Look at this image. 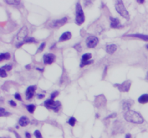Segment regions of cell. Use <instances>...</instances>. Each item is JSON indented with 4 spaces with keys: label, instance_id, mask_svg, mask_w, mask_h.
<instances>
[{
    "label": "cell",
    "instance_id": "obj_1",
    "mask_svg": "<svg viewBox=\"0 0 148 138\" xmlns=\"http://www.w3.org/2000/svg\"><path fill=\"white\" fill-rule=\"evenodd\" d=\"M124 119L131 123H134V124H142L144 122V119L143 117L141 116L140 114L132 111V110H129V111H127L125 114H124Z\"/></svg>",
    "mask_w": 148,
    "mask_h": 138
},
{
    "label": "cell",
    "instance_id": "obj_2",
    "mask_svg": "<svg viewBox=\"0 0 148 138\" xmlns=\"http://www.w3.org/2000/svg\"><path fill=\"white\" fill-rule=\"evenodd\" d=\"M84 22H85V15L80 4L77 2L75 8V22L78 25H80L83 24Z\"/></svg>",
    "mask_w": 148,
    "mask_h": 138
},
{
    "label": "cell",
    "instance_id": "obj_3",
    "mask_svg": "<svg viewBox=\"0 0 148 138\" xmlns=\"http://www.w3.org/2000/svg\"><path fill=\"white\" fill-rule=\"evenodd\" d=\"M115 8L117 11V12L121 15L122 17H124V18L129 20V14L128 12V11L126 10L124 3H123L122 1H116V4H115Z\"/></svg>",
    "mask_w": 148,
    "mask_h": 138
},
{
    "label": "cell",
    "instance_id": "obj_4",
    "mask_svg": "<svg viewBox=\"0 0 148 138\" xmlns=\"http://www.w3.org/2000/svg\"><path fill=\"white\" fill-rule=\"evenodd\" d=\"M28 30L27 28V27L24 26L20 29V31H19V33L17 35V41L19 42L18 44H17V48H20L24 43L26 39V36L28 35Z\"/></svg>",
    "mask_w": 148,
    "mask_h": 138
},
{
    "label": "cell",
    "instance_id": "obj_5",
    "mask_svg": "<svg viewBox=\"0 0 148 138\" xmlns=\"http://www.w3.org/2000/svg\"><path fill=\"white\" fill-rule=\"evenodd\" d=\"M44 106L48 109H53L55 112H57L61 106V103L59 101H55L53 99H48L44 102Z\"/></svg>",
    "mask_w": 148,
    "mask_h": 138
},
{
    "label": "cell",
    "instance_id": "obj_6",
    "mask_svg": "<svg viewBox=\"0 0 148 138\" xmlns=\"http://www.w3.org/2000/svg\"><path fill=\"white\" fill-rule=\"evenodd\" d=\"M92 57V55L90 53H87L82 55V60L80 62V67H83L85 65H89L93 62V61L90 60Z\"/></svg>",
    "mask_w": 148,
    "mask_h": 138
},
{
    "label": "cell",
    "instance_id": "obj_7",
    "mask_svg": "<svg viewBox=\"0 0 148 138\" xmlns=\"http://www.w3.org/2000/svg\"><path fill=\"white\" fill-rule=\"evenodd\" d=\"M98 38L94 36H90L86 39V44L88 48H95L98 43Z\"/></svg>",
    "mask_w": 148,
    "mask_h": 138
},
{
    "label": "cell",
    "instance_id": "obj_8",
    "mask_svg": "<svg viewBox=\"0 0 148 138\" xmlns=\"http://www.w3.org/2000/svg\"><path fill=\"white\" fill-rule=\"evenodd\" d=\"M116 85L121 92H128L130 89L131 81L127 80V81L124 82L121 84H117V85H115V86Z\"/></svg>",
    "mask_w": 148,
    "mask_h": 138
},
{
    "label": "cell",
    "instance_id": "obj_9",
    "mask_svg": "<svg viewBox=\"0 0 148 138\" xmlns=\"http://www.w3.org/2000/svg\"><path fill=\"white\" fill-rule=\"evenodd\" d=\"M67 17H64L61 18L60 20H56L54 21H52L50 24V26L52 27H54V28H59V27H61L62 25H64V24H66L67 22Z\"/></svg>",
    "mask_w": 148,
    "mask_h": 138
},
{
    "label": "cell",
    "instance_id": "obj_10",
    "mask_svg": "<svg viewBox=\"0 0 148 138\" xmlns=\"http://www.w3.org/2000/svg\"><path fill=\"white\" fill-rule=\"evenodd\" d=\"M56 59V56L53 53H47L43 56V62L45 64H51Z\"/></svg>",
    "mask_w": 148,
    "mask_h": 138
},
{
    "label": "cell",
    "instance_id": "obj_11",
    "mask_svg": "<svg viewBox=\"0 0 148 138\" xmlns=\"http://www.w3.org/2000/svg\"><path fill=\"white\" fill-rule=\"evenodd\" d=\"M36 90V85L30 86L27 89V90L26 92V99L27 100H31L33 97Z\"/></svg>",
    "mask_w": 148,
    "mask_h": 138
},
{
    "label": "cell",
    "instance_id": "obj_12",
    "mask_svg": "<svg viewBox=\"0 0 148 138\" xmlns=\"http://www.w3.org/2000/svg\"><path fill=\"white\" fill-rule=\"evenodd\" d=\"M110 20H111V27L112 28H120V27H123L120 25V21L118 18H114L111 17Z\"/></svg>",
    "mask_w": 148,
    "mask_h": 138
},
{
    "label": "cell",
    "instance_id": "obj_13",
    "mask_svg": "<svg viewBox=\"0 0 148 138\" xmlns=\"http://www.w3.org/2000/svg\"><path fill=\"white\" fill-rule=\"evenodd\" d=\"M133 103H134V101H132L131 100H125L122 102V107L125 111H129V109H130Z\"/></svg>",
    "mask_w": 148,
    "mask_h": 138
},
{
    "label": "cell",
    "instance_id": "obj_14",
    "mask_svg": "<svg viewBox=\"0 0 148 138\" xmlns=\"http://www.w3.org/2000/svg\"><path fill=\"white\" fill-rule=\"evenodd\" d=\"M71 38V33L69 31L67 32H65L59 38V41L60 42H62V41H68L69 40L70 38Z\"/></svg>",
    "mask_w": 148,
    "mask_h": 138
},
{
    "label": "cell",
    "instance_id": "obj_15",
    "mask_svg": "<svg viewBox=\"0 0 148 138\" xmlns=\"http://www.w3.org/2000/svg\"><path fill=\"white\" fill-rule=\"evenodd\" d=\"M30 123V120L28 117H22L20 119H19V124L22 127H25L27 126L28 124Z\"/></svg>",
    "mask_w": 148,
    "mask_h": 138
},
{
    "label": "cell",
    "instance_id": "obj_16",
    "mask_svg": "<svg viewBox=\"0 0 148 138\" xmlns=\"http://www.w3.org/2000/svg\"><path fill=\"white\" fill-rule=\"evenodd\" d=\"M117 49V46L115 44H110L106 46V51L110 54H113Z\"/></svg>",
    "mask_w": 148,
    "mask_h": 138
},
{
    "label": "cell",
    "instance_id": "obj_17",
    "mask_svg": "<svg viewBox=\"0 0 148 138\" xmlns=\"http://www.w3.org/2000/svg\"><path fill=\"white\" fill-rule=\"evenodd\" d=\"M128 36H132V37H134V38H140L144 41H148V36L147 35H144V34H139V33H136V34H131L129 35Z\"/></svg>",
    "mask_w": 148,
    "mask_h": 138
},
{
    "label": "cell",
    "instance_id": "obj_18",
    "mask_svg": "<svg viewBox=\"0 0 148 138\" xmlns=\"http://www.w3.org/2000/svg\"><path fill=\"white\" fill-rule=\"evenodd\" d=\"M138 101L139 103L142 104H145L148 103V94H143L139 98H138Z\"/></svg>",
    "mask_w": 148,
    "mask_h": 138
},
{
    "label": "cell",
    "instance_id": "obj_19",
    "mask_svg": "<svg viewBox=\"0 0 148 138\" xmlns=\"http://www.w3.org/2000/svg\"><path fill=\"white\" fill-rule=\"evenodd\" d=\"M10 59V54L9 53H2L0 54V62H2L3 60H7Z\"/></svg>",
    "mask_w": 148,
    "mask_h": 138
},
{
    "label": "cell",
    "instance_id": "obj_20",
    "mask_svg": "<svg viewBox=\"0 0 148 138\" xmlns=\"http://www.w3.org/2000/svg\"><path fill=\"white\" fill-rule=\"evenodd\" d=\"M36 109V106L33 105V104H30V105H28L27 106V110L31 114H33L35 111Z\"/></svg>",
    "mask_w": 148,
    "mask_h": 138
},
{
    "label": "cell",
    "instance_id": "obj_21",
    "mask_svg": "<svg viewBox=\"0 0 148 138\" xmlns=\"http://www.w3.org/2000/svg\"><path fill=\"white\" fill-rule=\"evenodd\" d=\"M9 115H10V114L7 112L5 110V108H0V116L4 117V116H9Z\"/></svg>",
    "mask_w": 148,
    "mask_h": 138
},
{
    "label": "cell",
    "instance_id": "obj_22",
    "mask_svg": "<svg viewBox=\"0 0 148 138\" xmlns=\"http://www.w3.org/2000/svg\"><path fill=\"white\" fill-rule=\"evenodd\" d=\"M68 123L71 125V126H75V123H76V119L75 118H74V117H71L69 121H68Z\"/></svg>",
    "mask_w": 148,
    "mask_h": 138
},
{
    "label": "cell",
    "instance_id": "obj_23",
    "mask_svg": "<svg viewBox=\"0 0 148 138\" xmlns=\"http://www.w3.org/2000/svg\"><path fill=\"white\" fill-rule=\"evenodd\" d=\"M12 67L11 65H9V64L5 65V66H3V67H1V69H4V70H5V71H10V70L12 69Z\"/></svg>",
    "mask_w": 148,
    "mask_h": 138
},
{
    "label": "cell",
    "instance_id": "obj_24",
    "mask_svg": "<svg viewBox=\"0 0 148 138\" xmlns=\"http://www.w3.org/2000/svg\"><path fill=\"white\" fill-rule=\"evenodd\" d=\"M36 42V39L33 38H28L26 39V41H25V43H35Z\"/></svg>",
    "mask_w": 148,
    "mask_h": 138
},
{
    "label": "cell",
    "instance_id": "obj_25",
    "mask_svg": "<svg viewBox=\"0 0 148 138\" xmlns=\"http://www.w3.org/2000/svg\"><path fill=\"white\" fill-rule=\"evenodd\" d=\"M34 135H35V137H36V138H43V137H42V135H41L40 131H38V130H36V131L34 132Z\"/></svg>",
    "mask_w": 148,
    "mask_h": 138
},
{
    "label": "cell",
    "instance_id": "obj_26",
    "mask_svg": "<svg viewBox=\"0 0 148 138\" xmlns=\"http://www.w3.org/2000/svg\"><path fill=\"white\" fill-rule=\"evenodd\" d=\"M0 76H1V77H5L7 76V72L5 70L2 69H0Z\"/></svg>",
    "mask_w": 148,
    "mask_h": 138
},
{
    "label": "cell",
    "instance_id": "obj_27",
    "mask_svg": "<svg viewBox=\"0 0 148 138\" xmlns=\"http://www.w3.org/2000/svg\"><path fill=\"white\" fill-rule=\"evenodd\" d=\"M45 46H46V43H42L41 44V46H39V48H38L37 53H38V52H41V51L43 50V48H45Z\"/></svg>",
    "mask_w": 148,
    "mask_h": 138
},
{
    "label": "cell",
    "instance_id": "obj_28",
    "mask_svg": "<svg viewBox=\"0 0 148 138\" xmlns=\"http://www.w3.org/2000/svg\"><path fill=\"white\" fill-rule=\"evenodd\" d=\"M6 2H7V4H10V5H18L20 2V1H14V0H12V1H6Z\"/></svg>",
    "mask_w": 148,
    "mask_h": 138
},
{
    "label": "cell",
    "instance_id": "obj_29",
    "mask_svg": "<svg viewBox=\"0 0 148 138\" xmlns=\"http://www.w3.org/2000/svg\"><path fill=\"white\" fill-rule=\"evenodd\" d=\"M58 95H59V92L58 91H55V92L52 93L51 95V99H53L54 100Z\"/></svg>",
    "mask_w": 148,
    "mask_h": 138
},
{
    "label": "cell",
    "instance_id": "obj_30",
    "mask_svg": "<svg viewBox=\"0 0 148 138\" xmlns=\"http://www.w3.org/2000/svg\"><path fill=\"white\" fill-rule=\"evenodd\" d=\"M15 99H17V100H18V101H22V98H21V96L19 94V93H15Z\"/></svg>",
    "mask_w": 148,
    "mask_h": 138
},
{
    "label": "cell",
    "instance_id": "obj_31",
    "mask_svg": "<svg viewBox=\"0 0 148 138\" xmlns=\"http://www.w3.org/2000/svg\"><path fill=\"white\" fill-rule=\"evenodd\" d=\"M9 103H10V106H14V107H15V106H17L16 103H15V101H13L12 100H10V101H9Z\"/></svg>",
    "mask_w": 148,
    "mask_h": 138
},
{
    "label": "cell",
    "instance_id": "obj_32",
    "mask_svg": "<svg viewBox=\"0 0 148 138\" xmlns=\"http://www.w3.org/2000/svg\"><path fill=\"white\" fill-rule=\"evenodd\" d=\"M37 97H38V99H42V98H43L45 97V96L43 94H38Z\"/></svg>",
    "mask_w": 148,
    "mask_h": 138
},
{
    "label": "cell",
    "instance_id": "obj_33",
    "mask_svg": "<svg viewBox=\"0 0 148 138\" xmlns=\"http://www.w3.org/2000/svg\"><path fill=\"white\" fill-rule=\"evenodd\" d=\"M26 138H31V134H30L29 132H26Z\"/></svg>",
    "mask_w": 148,
    "mask_h": 138
},
{
    "label": "cell",
    "instance_id": "obj_34",
    "mask_svg": "<svg viewBox=\"0 0 148 138\" xmlns=\"http://www.w3.org/2000/svg\"><path fill=\"white\" fill-rule=\"evenodd\" d=\"M116 117V114H111V116L108 117V118H113V117Z\"/></svg>",
    "mask_w": 148,
    "mask_h": 138
},
{
    "label": "cell",
    "instance_id": "obj_35",
    "mask_svg": "<svg viewBox=\"0 0 148 138\" xmlns=\"http://www.w3.org/2000/svg\"><path fill=\"white\" fill-rule=\"evenodd\" d=\"M126 138H132L131 134H127L126 135Z\"/></svg>",
    "mask_w": 148,
    "mask_h": 138
},
{
    "label": "cell",
    "instance_id": "obj_36",
    "mask_svg": "<svg viewBox=\"0 0 148 138\" xmlns=\"http://www.w3.org/2000/svg\"><path fill=\"white\" fill-rule=\"evenodd\" d=\"M137 2L142 4V3H144V0H138V1H137Z\"/></svg>",
    "mask_w": 148,
    "mask_h": 138
},
{
    "label": "cell",
    "instance_id": "obj_37",
    "mask_svg": "<svg viewBox=\"0 0 148 138\" xmlns=\"http://www.w3.org/2000/svg\"><path fill=\"white\" fill-rule=\"evenodd\" d=\"M36 69L37 70H38V71H41V72H43V68H36Z\"/></svg>",
    "mask_w": 148,
    "mask_h": 138
},
{
    "label": "cell",
    "instance_id": "obj_38",
    "mask_svg": "<svg viewBox=\"0 0 148 138\" xmlns=\"http://www.w3.org/2000/svg\"><path fill=\"white\" fill-rule=\"evenodd\" d=\"M15 132V135H16V137H17V138H21V137H20V136H19V135H18V134H17V133H16L15 132Z\"/></svg>",
    "mask_w": 148,
    "mask_h": 138
},
{
    "label": "cell",
    "instance_id": "obj_39",
    "mask_svg": "<svg viewBox=\"0 0 148 138\" xmlns=\"http://www.w3.org/2000/svg\"><path fill=\"white\" fill-rule=\"evenodd\" d=\"M146 48H147L148 49V44H147V45H146Z\"/></svg>",
    "mask_w": 148,
    "mask_h": 138
},
{
    "label": "cell",
    "instance_id": "obj_40",
    "mask_svg": "<svg viewBox=\"0 0 148 138\" xmlns=\"http://www.w3.org/2000/svg\"><path fill=\"white\" fill-rule=\"evenodd\" d=\"M147 79L148 80V73H147Z\"/></svg>",
    "mask_w": 148,
    "mask_h": 138
},
{
    "label": "cell",
    "instance_id": "obj_41",
    "mask_svg": "<svg viewBox=\"0 0 148 138\" xmlns=\"http://www.w3.org/2000/svg\"><path fill=\"white\" fill-rule=\"evenodd\" d=\"M2 138H5V137H2Z\"/></svg>",
    "mask_w": 148,
    "mask_h": 138
}]
</instances>
